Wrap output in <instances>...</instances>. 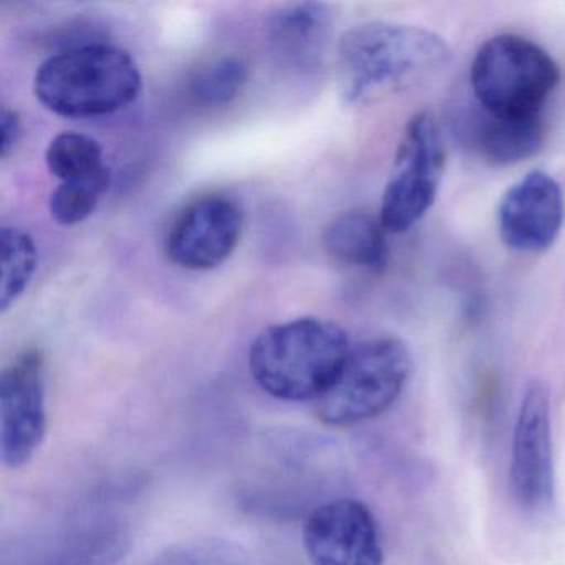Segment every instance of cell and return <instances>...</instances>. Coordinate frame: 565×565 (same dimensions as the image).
<instances>
[{
  "label": "cell",
  "mask_w": 565,
  "mask_h": 565,
  "mask_svg": "<svg viewBox=\"0 0 565 565\" xmlns=\"http://www.w3.org/2000/svg\"><path fill=\"white\" fill-rule=\"evenodd\" d=\"M38 269V247L31 234L19 227H2V284L0 310L8 312L25 292Z\"/></svg>",
  "instance_id": "cell-16"
},
{
  "label": "cell",
  "mask_w": 565,
  "mask_h": 565,
  "mask_svg": "<svg viewBox=\"0 0 565 565\" xmlns=\"http://www.w3.org/2000/svg\"><path fill=\"white\" fill-rule=\"evenodd\" d=\"M333 35V15L326 4L300 2L274 12L269 41L280 64L294 71L322 67Z\"/></svg>",
  "instance_id": "cell-12"
},
{
  "label": "cell",
  "mask_w": 565,
  "mask_h": 565,
  "mask_svg": "<svg viewBox=\"0 0 565 565\" xmlns=\"http://www.w3.org/2000/svg\"><path fill=\"white\" fill-rule=\"evenodd\" d=\"M509 481L512 495L524 511H548L555 499L552 451L551 396L542 380L525 385L512 431Z\"/></svg>",
  "instance_id": "cell-7"
},
{
  "label": "cell",
  "mask_w": 565,
  "mask_h": 565,
  "mask_svg": "<svg viewBox=\"0 0 565 565\" xmlns=\"http://www.w3.org/2000/svg\"><path fill=\"white\" fill-rule=\"evenodd\" d=\"M385 227L366 211H349L333 217L322 233V247L342 266L382 273L388 263Z\"/></svg>",
  "instance_id": "cell-13"
},
{
  "label": "cell",
  "mask_w": 565,
  "mask_h": 565,
  "mask_svg": "<svg viewBox=\"0 0 565 565\" xmlns=\"http://www.w3.org/2000/svg\"><path fill=\"white\" fill-rule=\"evenodd\" d=\"M303 548L313 565H383L382 534L372 509L359 499L323 502L302 527Z\"/></svg>",
  "instance_id": "cell-10"
},
{
  "label": "cell",
  "mask_w": 565,
  "mask_h": 565,
  "mask_svg": "<svg viewBox=\"0 0 565 565\" xmlns=\"http://www.w3.org/2000/svg\"><path fill=\"white\" fill-rule=\"evenodd\" d=\"M249 82V65L237 55H227L204 67L191 82L193 97L204 107L233 104Z\"/></svg>",
  "instance_id": "cell-17"
},
{
  "label": "cell",
  "mask_w": 565,
  "mask_h": 565,
  "mask_svg": "<svg viewBox=\"0 0 565 565\" xmlns=\"http://www.w3.org/2000/svg\"><path fill=\"white\" fill-rule=\"evenodd\" d=\"M445 145L435 118L413 117L403 131L379 220L386 233H405L435 203L445 170Z\"/></svg>",
  "instance_id": "cell-6"
},
{
  "label": "cell",
  "mask_w": 565,
  "mask_h": 565,
  "mask_svg": "<svg viewBox=\"0 0 565 565\" xmlns=\"http://www.w3.org/2000/svg\"><path fill=\"white\" fill-rule=\"evenodd\" d=\"M45 163L61 183L92 180L110 170L105 167L100 143L77 131L57 135L45 151Z\"/></svg>",
  "instance_id": "cell-15"
},
{
  "label": "cell",
  "mask_w": 565,
  "mask_h": 565,
  "mask_svg": "<svg viewBox=\"0 0 565 565\" xmlns=\"http://www.w3.org/2000/svg\"><path fill=\"white\" fill-rule=\"evenodd\" d=\"M561 81L554 58L519 35L481 45L471 65V87L482 110L501 117H534Z\"/></svg>",
  "instance_id": "cell-5"
},
{
  "label": "cell",
  "mask_w": 565,
  "mask_h": 565,
  "mask_svg": "<svg viewBox=\"0 0 565 565\" xmlns=\"http://www.w3.org/2000/svg\"><path fill=\"white\" fill-rule=\"evenodd\" d=\"M47 433L44 356L22 352L0 375V456L6 468H24Z\"/></svg>",
  "instance_id": "cell-8"
},
{
  "label": "cell",
  "mask_w": 565,
  "mask_h": 565,
  "mask_svg": "<svg viewBox=\"0 0 565 565\" xmlns=\"http://www.w3.org/2000/svg\"><path fill=\"white\" fill-rule=\"evenodd\" d=\"M564 217V194L557 181L544 171H532L502 196L499 234L511 249L542 253L557 239Z\"/></svg>",
  "instance_id": "cell-11"
},
{
  "label": "cell",
  "mask_w": 565,
  "mask_h": 565,
  "mask_svg": "<svg viewBox=\"0 0 565 565\" xmlns=\"http://www.w3.org/2000/svg\"><path fill=\"white\" fill-rule=\"evenodd\" d=\"M111 184V171L92 180L65 181L51 196V214L62 226H75L95 213Z\"/></svg>",
  "instance_id": "cell-18"
},
{
  "label": "cell",
  "mask_w": 565,
  "mask_h": 565,
  "mask_svg": "<svg viewBox=\"0 0 565 565\" xmlns=\"http://www.w3.org/2000/svg\"><path fill=\"white\" fill-rule=\"evenodd\" d=\"M0 134H2L0 154H2V158H8L9 153L14 150L22 135L21 117H19L18 111L8 107L2 108V115H0Z\"/></svg>",
  "instance_id": "cell-19"
},
{
  "label": "cell",
  "mask_w": 565,
  "mask_h": 565,
  "mask_svg": "<svg viewBox=\"0 0 565 565\" xmlns=\"http://www.w3.org/2000/svg\"><path fill=\"white\" fill-rule=\"evenodd\" d=\"M143 88L140 68L124 49L84 44L42 62L34 92L47 110L65 118H94L134 104Z\"/></svg>",
  "instance_id": "cell-3"
},
{
  "label": "cell",
  "mask_w": 565,
  "mask_h": 565,
  "mask_svg": "<svg viewBox=\"0 0 565 565\" xmlns=\"http://www.w3.org/2000/svg\"><path fill=\"white\" fill-rule=\"evenodd\" d=\"M451 51L441 35L418 25L365 22L337 47L340 95L349 104L419 81L445 67Z\"/></svg>",
  "instance_id": "cell-2"
},
{
  "label": "cell",
  "mask_w": 565,
  "mask_h": 565,
  "mask_svg": "<svg viewBox=\"0 0 565 565\" xmlns=\"http://www.w3.org/2000/svg\"><path fill=\"white\" fill-rule=\"evenodd\" d=\"M243 233V213L233 198L201 194L174 216L164 239L171 263L188 270H211L226 263Z\"/></svg>",
  "instance_id": "cell-9"
},
{
  "label": "cell",
  "mask_w": 565,
  "mask_h": 565,
  "mask_svg": "<svg viewBox=\"0 0 565 565\" xmlns=\"http://www.w3.org/2000/svg\"><path fill=\"white\" fill-rule=\"evenodd\" d=\"M188 561H190V565H191V558H188ZM173 564L174 565H184L183 561L173 562ZM194 565H204V564H201V561H200V562H194Z\"/></svg>",
  "instance_id": "cell-20"
},
{
  "label": "cell",
  "mask_w": 565,
  "mask_h": 565,
  "mask_svg": "<svg viewBox=\"0 0 565 565\" xmlns=\"http://www.w3.org/2000/svg\"><path fill=\"white\" fill-rule=\"evenodd\" d=\"M345 330L319 317L267 327L249 350V370L263 392L280 402L317 403L349 355Z\"/></svg>",
  "instance_id": "cell-1"
},
{
  "label": "cell",
  "mask_w": 565,
  "mask_h": 565,
  "mask_svg": "<svg viewBox=\"0 0 565 565\" xmlns=\"http://www.w3.org/2000/svg\"><path fill=\"white\" fill-rule=\"evenodd\" d=\"M412 375V352L402 340L379 337L356 343L329 392L313 403L317 418L333 428L376 418L395 405Z\"/></svg>",
  "instance_id": "cell-4"
},
{
  "label": "cell",
  "mask_w": 565,
  "mask_h": 565,
  "mask_svg": "<svg viewBox=\"0 0 565 565\" xmlns=\"http://www.w3.org/2000/svg\"><path fill=\"white\" fill-rule=\"evenodd\" d=\"M472 143L489 163H521L541 150L544 127L541 117H501L484 111L479 115L472 130Z\"/></svg>",
  "instance_id": "cell-14"
}]
</instances>
